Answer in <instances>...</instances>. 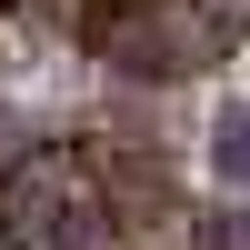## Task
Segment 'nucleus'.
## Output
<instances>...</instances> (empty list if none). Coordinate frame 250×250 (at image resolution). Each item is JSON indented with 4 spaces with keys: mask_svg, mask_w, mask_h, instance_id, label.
I'll list each match as a JSON object with an SVG mask.
<instances>
[{
    "mask_svg": "<svg viewBox=\"0 0 250 250\" xmlns=\"http://www.w3.org/2000/svg\"><path fill=\"white\" fill-rule=\"evenodd\" d=\"M80 50L120 80H200L240 40L210 30L190 0H80Z\"/></svg>",
    "mask_w": 250,
    "mask_h": 250,
    "instance_id": "1",
    "label": "nucleus"
},
{
    "mask_svg": "<svg viewBox=\"0 0 250 250\" xmlns=\"http://www.w3.org/2000/svg\"><path fill=\"white\" fill-rule=\"evenodd\" d=\"M70 220H90V160H80V140L30 150L20 170H0V240L10 250H60Z\"/></svg>",
    "mask_w": 250,
    "mask_h": 250,
    "instance_id": "2",
    "label": "nucleus"
},
{
    "mask_svg": "<svg viewBox=\"0 0 250 250\" xmlns=\"http://www.w3.org/2000/svg\"><path fill=\"white\" fill-rule=\"evenodd\" d=\"M0 10H20V0H0Z\"/></svg>",
    "mask_w": 250,
    "mask_h": 250,
    "instance_id": "3",
    "label": "nucleus"
}]
</instances>
